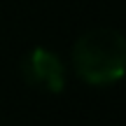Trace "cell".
I'll return each mask as SVG.
<instances>
[{"label": "cell", "instance_id": "cell-2", "mask_svg": "<svg viewBox=\"0 0 126 126\" xmlns=\"http://www.w3.org/2000/svg\"><path fill=\"white\" fill-rule=\"evenodd\" d=\"M21 70L28 84L40 86V89L51 91V94L61 91L63 84H65V70H63L61 61L56 59V54H51L47 49L31 51L23 61Z\"/></svg>", "mask_w": 126, "mask_h": 126}, {"label": "cell", "instance_id": "cell-1", "mask_svg": "<svg viewBox=\"0 0 126 126\" xmlns=\"http://www.w3.org/2000/svg\"><path fill=\"white\" fill-rule=\"evenodd\" d=\"M77 75L94 86L119 82L126 75V37L112 28H94L75 42Z\"/></svg>", "mask_w": 126, "mask_h": 126}]
</instances>
